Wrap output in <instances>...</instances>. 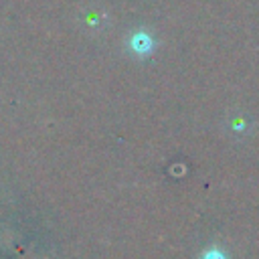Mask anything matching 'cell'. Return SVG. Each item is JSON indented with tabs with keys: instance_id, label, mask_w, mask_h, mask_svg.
I'll return each instance as SVG.
<instances>
[{
	"instance_id": "cell-1",
	"label": "cell",
	"mask_w": 259,
	"mask_h": 259,
	"mask_svg": "<svg viewBox=\"0 0 259 259\" xmlns=\"http://www.w3.org/2000/svg\"><path fill=\"white\" fill-rule=\"evenodd\" d=\"M132 49H134L136 53H140V55H146V53H150V51L154 49V40H152L150 34L138 32V34L132 36Z\"/></svg>"
}]
</instances>
